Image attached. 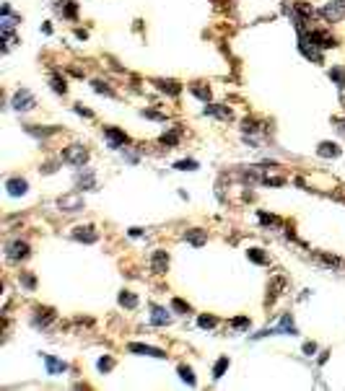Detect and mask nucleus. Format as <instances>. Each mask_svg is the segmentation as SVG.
Returning <instances> with one entry per match:
<instances>
[{
	"label": "nucleus",
	"instance_id": "nucleus-1",
	"mask_svg": "<svg viewBox=\"0 0 345 391\" xmlns=\"http://www.w3.org/2000/svg\"><path fill=\"white\" fill-rule=\"evenodd\" d=\"M60 161L70 163V166L83 169V166H86V161H88V148H86V145H81V142H73V145H67V148L63 150V153H60Z\"/></svg>",
	"mask_w": 345,
	"mask_h": 391
},
{
	"label": "nucleus",
	"instance_id": "nucleus-2",
	"mask_svg": "<svg viewBox=\"0 0 345 391\" xmlns=\"http://www.w3.org/2000/svg\"><path fill=\"white\" fill-rule=\"evenodd\" d=\"M270 334H291V337L298 334V329H296V324H294V319H291V313H283L278 324L262 329L260 334H254V340H262V337H270Z\"/></svg>",
	"mask_w": 345,
	"mask_h": 391
},
{
	"label": "nucleus",
	"instance_id": "nucleus-3",
	"mask_svg": "<svg viewBox=\"0 0 345 391\" xmlns=\"http://www.w3.org/2000/svg\"><path fill=\"white\" fill-rule=\"evenodd\" d=\"M319 16L327 21V24H340L345 18V0H329V3L322 5Z\"/></svg>",
	"mask_w": 345,
	"mask_h": 391
},
{
	"label": "nucleus",
	"instance_id": "nucleus-4",
	"mask_svg": "<svg viewBox=\"0 0 345 391\" xmlns=\"http://www.w3.org/2000/svg\"><path fill=\"white\" fill-rule=\"evenodd\" d=\"M11 107L16 111H32L36 107V99H34V94L29 91V88H18V91L13 94V99H11Z\"/></svg>",
	"mask_w": 345,
	"mask_h": 391
},
{
	"label": "nucleus",
	"instance_id": "nucleus-5",
	"mask_svg": "<svg viewBox=\"0 0 345 391\" xmlns=\"http://www.w3.org/2000/svg\"><path fill=\"white\" fill-rule=\"evenodd\" d=\"M5 257H8V262H21L29 257V244L21 241V238H13V241L5 244Z\"/></svg>",
	"mask_w": 345,
	"mask_h": 391
},
{
	"label": "nucleus",
	"instance_id": "nucleus-6",
	"mask_svg": "<svg viewBox=\"0 0 345 391\" xmlns=\"http://www.w3.org/2000/svg\"><path fill=\"white\" fill-rule=\"evenodd\" d=\"M57 207L65 210V213H81V210H83V197H81L78 192L63 194V197L57 200Z\"/></svg>",
	"mask_w": 345,
	"mask_h": 391
},
{
	"label": "nucleus",
	"instance_id": "nucleus-7",
	"mask_svg": "<svg viewBox=\"0 0 345 391\" xmlns=\"http://www.w3.org/2000/svg\"><path fill=\"white\" fill-rule=\"evenodd\" d=\"M104 140H107V145L109 148H125V142H127V135L119 130V127H104Z\"/></svg>",
	"mask_w": 345,
	"mask_h": 391
},
{
	"label": "nucleus",
	"instance_id": "nucleus-8",
	"mask_svg": "<svg viewBox=\"0 0 345 391\" xmlns=\"http://www.w3.org/2000/svg\"><path fill=\"white\" fill-rule=\"evenodd\" d=\"M70 236L76 238V241H83V244H96L99 241V233L94 231V225H76Z\"/></svg>",
	"mask_w": 345,
	"mask_h": 391
},
{
	"label": "nucleus",
	"instance_id": "nucleus-9",
	"mask_svg": "<svg viewBox=\"0 0 345 391\" xmlns=\"http://www.w3.org/2000/svg\"><path fill=\"white\" fill-rule=\"evenodd\" d=\"M76 187L78 189H86V192H94L96 189V174L94 169H83L76 174Z\"/></svg>",
	"mask_w": 345,
	"mask_h": 391
},
{
	"label": "nucleus",
	"instance_id": "nucleus-10",
	"mask_svg": "<svg viewBox=\"0 0 345 391\" xmlns=\"http://www.w3.org/2000/svg\"><path fill=\"white\" fill-rule=\"evenodd\" d=\"M5 189H8L11 197H24V194L29 192V182L21 176H11L8 182H5Z\"/></svg>",
	"mask_w": 345,
	"mask_h": 391
},
{
	"label": "nucleus",
	"instance_id": "nucleus-11",
	"mask_svg": "<svg viewBox=\"0 0 345 391\" xmlns=\"http://www.w3.org/2000/svg\"><path fill=\"white\" fill-rule=\"evenodd\" d=\"M127 350H130V352H138V355L159 358V360H164V358H166V352H164V350H159V347H151V344H138V342H130V344H127Z\"/></svg>",
	"mask_w": 345,
	"mask_h": 391
},
{
	"label": "nucleus",
	"instance_id": "nucleus-12",
	"mask_svg": "<svg viewBox=\"0 0 345 391\" xmlns=\"http://www.w3.org/2000/svg\"><path fill=\"white\" fill-rule=\"evenodd\" d=\"M55 11L63 18H76L78 16V3H73V0H55Z\"/></svg>",
	"mask_w": 345,
	"mask_h": 391
},
{
	"label": "nucleus",
	"instance_id": "nucleus-13",
	"mask_svg": "<svg viewBox=\"0 0 345 391\" xmlns=\"http://www.w3.org/2000/svg\"><path fill=\"white\" fill-rule=\"evenodd\" d=\"M202 114H211V117H218V119H231V117H234L229 107H223V104H211V101L205 104Z\"/></svg>",
	"mask_w": 345,
	"mask_h": 391
},
{
	"label": "nucleus",
	"instance_id": "nucleus-14",
	"mask_svg": "<svg viewBox=\"0 0 345 391\" xmlns=\"http://www.w3.org/2000/svg\"><path fill=\"white\" fill-rule=\"evenodd\" d=\"M151 269L156 275H164L169 269V254L166 251H153V259H151Z\"/></svg>",
	"mask_w": 345,
	"mask_h": 391
},
{
	"label": "nucleus",
	"instance_id": "nucleus-15",
	"mask_svg": "<svg viewBox=\"0 0 345 391\" xmlns=\"http://www.w3.org/2000/svg\"><path fill=\"white\" fill-rule=\"evenodd\" d=\"M317 156H319V158H337V156H340V145L325 140V142H319V145H317Z\"/></svg>",
	"mask_w": 345,
	"mask_h": 391
},
{
	"label": "nucleus",
	"instance_id": "nucleus-16",
	"mask_svg": "<svg viewBox=\"0 0 345 391\" xmlns=\"http://www.w3.org/2000/svg\"><path fill=\"white\" fill-rule=\"evenodd\" d=\"M44 365H47V373L49 375L67 373V363H65V360H57L55 355H44Z\"/></svg>",
	"mask_w": 345,
	"mask_h": 391
},
{
	"label": "nucleus",
	"instance_id": "nucleus-17",
	"mask_svg": "<svg viewBox=\"0 0 345 391\" xmlns=\"http://www.w3.org/2000/svg\"><path fill=\"white\" fill-rule=\"evenodd\" d=\"M153 86L159 88V91L169 94V96H179V94H182V86H179L177 80H164V78H156V80H153Z\"/></svg>",
	"mask_w": 345,
	"mask_h": 391
},
{
	"label": "nucleus",
	"instance_id": "nucleus-18",
	"mask_svg": "<svg viewBox=\"0 0 345 391\" xmlns=\"http://www.w3.org/2000/svg\"><path fill=\"white\" fill-rule=\"evenodd\" d=\"M151 324L153 327H166L169 321H171V313L166 311V308H161V306H151Z\"/></svg>",
	"mask_w": 345,
	"mask_h": 391
},
{
	"label": "nucleus",
	"instance_id": "nucleus-19",
	"mask_svg": "<svg viewBox=\"0 0 345 391\" xmlns=\"http://www.w3.org/2000/svg\"><path fill=\"white\" fill-rule=\"evenodd\" d=\"M184 241H190L192 246H202L208 241V233L202 228H190V231H184Z\"/></svg>",
	"mask_w": 345,
	"mask_h": 391
},
{
	"label": "nucleus",
	"instance_id": "nucleus-20",
	"mask_svg": "<svg viewBox=\"0 0 345 391\" xmlns=\"http://www.w3.org/2000/svg\"><path fill=\"white\" fill-rule=\"evenodd\" d=\"M52 319H55V311H52V308H36V316L32 319V324L34 327H47Z\"/></svg>",
	"mask_w": 345,
	"mask_h": 391
},
{
	"label": "nucleus",
	"instance_id": "nucleus-21",
	"mask_svg": "<svg viewBox=\"0 0 345 391\" xmlns=\"http://www.w3.org/2000/svg\"><path fill=\"white\" fill-rule=\"evenodd\" d=\"M24 130L29 135H34V138H49V135H57L60 127H34V125H26Z\"/></svg>",
	"mask_w": 345,
	"mask_h": 391
},
{
	"label": "nucleus",
	"instance_id": "nucleus-22",
	"mask_svg": "<svg viewBox=\"0 0 345 391\" xmlns=\"http://www.w3.org/2000/svg\"><path fill=\"white\" fill-rule=\"evenodd\" d=\"M327 75H329V80H332V83L343 91V88H345V67L335 65V67H329V70H327Z\"/></svg>",
	"mask_w": 345,
	"mask_h": 391
},
{
	"label": "nucleus",
	"instance_id": "nucleus-23",
	"mask_svg": "<svg viewBox=\"0 0 345 391\" xmlns=\"http://www.w3.org/2000/svg\"><path fill=\"white\" fill-rule=\"evenodd\" d=\"M179 140H182V130H179V127H174V130H169V132L161 135V142H164L166 148H174Z\"/></svg>",
	"mask_w": 345,
	"mask_h": 391
},
{
	"label": "nucleus",
	"instance_id": "nucleus-24",
	"mask_svg": "<svg viewBox=\"0 0 345 391\" xmlns=\"http://www.w3.org/2000/svg\"><path fill=\"white\" fill-rule=\"evenodd\" d=\"M117 300H119V306H122V308H130V311H132V308H138V296L130 293V290H122Z\"/></svg>",
	"mask_w": 345,
	"mask_h": 391
},
{
	"label": "nucleus",
	"instance_id": "nucleus-25",
	"mask_svg": "<svg viewBox=\"0 0 345 391\" xmlns=\"http://www.w3.org/2000/svg\"><path fill=\"white\" fill-rule=\"evenodd\" d=\"M190 94H192V96H197V99H200V101H205V104L211 101V88H208L205 83H192V86H190Z\"/></svg>",
	"mask_w": 345,
	"mask_h": 391
},
{
	"label": "nucleus",
	"instance_id": "nucleus-26",
	"mask_svg": "<svg viewBox=\"0 0 345 391\" xmlns=\"http://www.w3.org/2000/svg\"><path fill=\"white\" fill-rule=\"evenodd\" d=\"M49 86H52V91L60 94V96H65V94H67V83H65V78H60V75H52Z\"/></svg>",
	"mask_w": 345,
	"mask_h": 391
},
{
	"label": "nucleus",
	"instance_id": "nucleus-27",
	"mask_svg": "<svg viewBox=\"0 0 345 391\" xmlns=\"http://www.w3.org/2000/svg\"><path fill=\"white\" fill-rule=\"evenodd\" d=\"M226 368H229V355H223V358H218V363L213 365V378H215V381H218V378H223Z\"/></svg>",
	"mask_w": 345,
	"mask_h": 391
},
{
	"label": "nucleus",
	"instance_id": "nucleus-28",
	"mask_svg": "<svg viewBox=\"0 0 345 391\" xmlns=\"http://www.w3.org/2000/svg\"><path fill=\"white\" fill-rule=\"evenodd\" d=\"M177 373H179V378H182L187 386H195V373H192V368H187V365H179L177 368Z\"/></svg>",
	"mask_w": 345,
	"mask_h": 391
},
{
	"label": "nucleus",
	"instance_id": "nucleus-29",
	"mask_svg": "<svg viewBox=\"0 0 345 391\" xmlns=\"http://www.w3.org/2000/svg\"><path fill=\"white\" fill-rule=\"evenodd\" d=\"M246 257H249L252 262H254V265H267V254L265 251H262V249H249V251H246Z\"/></svg>",
	"mask_w": 345,
	"mask_h": 391
},
{
	"label": "nucleus",
	"instance_id": "nucleus-30",
	"mask_svg": "<svg viewBox=\"0 0 345 391\" xmlns=\"http://www.w3.org/2000/svg\"><path fill=\"white\" fill-rule=\"evenodd\" d=\"M215 324H218V319L211 316V313H202V316L197 319V327L200 329H215Z\"/></svg>",
	"mask_w": 345,
	"mask_h": 391
},
{
	"label": "nucleus",
	"instance_id": "nucleus-31",
	"mask_svg": "<svg viewBox=\"0 0 345 391\" xmlns=\"http://www.w3.org/2000/svg\"><path fill=\"white\" fill-rule=\"evenodd\" d=\"M174 169H177V171H195V169H197V161H195V158L177 161V163H174Z\"/></svg>",
	"mask_w": 345,
	"mask_h": 391
},
{
	"label": "nucleus",
	"instance_id": "nucleus-32",
	"mask_svg": "<svg viewBox=\"0 0 345 391\" xmlns=\"http://www.w3.org/2000/svg\"><path fill=\"white\" fill-rule=\"evenodd\" d=\"M21 285H24L26 290H34L36 288V277L32 275V272H21V280H18Z\"/></svg>",
	"mask_w": 345,
	"mask_h": 391
},
{
	"label": "nucleus",
	"instance_id": "nucleus-33",
	"mask_svg": "<svg viewBox=\"0 0 345 391\" xmlns=\"http://www.w3.org/2000/svg\"><path fill=\"white\" fill-rule=\"evenodd\" d=\"M94 91L96 94H104V96H115V91H112V88H109V83H104V80H94Z\"/></svg>",
	"mask_w": 345,
	"mask_h": 391
},
{
	"label": "nucleus",
	"instance_id": "nucleus-34",
	"mask_svg": "<svg viewBox=\"0 0 345 391\" xmlns=\"http://www.w3.org/2000/svg\"><path fill=\"white\" fill-rule=\"evenodd\" d=\"M171 311H177V313H190V306H187L182 298H171Z\"/></svg>",
	"mask_w": 345,
	"mask_h": 391
},
{
	"label": "nucleus",
	"instance_id": "nucleus-35",
	"mask_svg": "<svg viewBox=\"0 0 345 391\" xmlns=\"http://www.w3.org/2000/svg\"><path fill=\"white\" fill-rule=\"evenodd\" d=\"M96 368H99V371H101V373H109V371H112V368H115V360H112V358H107V355H104V358H99V363H96Z\"/></svg>",
	"mask_w": 345,
	"mask_h": 391
},
{
	"label": "nucleus",
	"instance_id": "nucleus-36",
	"mask_svg": "<svg viewBox=\"0 0 345 391\" xmlns=\"http://www.w3.org/2000/svg\"><path fill=\"white\" fill-rule=\"evenodd\" d=\"M283 285H286V280H283V277H275V280H273V285H270V300H275V298H278V290L283 288Z\"/></svg>",
	"mask_w": 345,
	"mask_h": 391
},
{
	"label": "nucleus",
	"instance_id": "nucleus-37",
	"mask_svg": "<svg viewBox=\"0 0 345 391\" xmlns=\"http://www.w3.org/2000/svg\"><path fill=\"white\" fill-rule=\"evenodd\" d=\"M257 218H260V223H262V225H275V228H278V225H280V220H278V218H275V215H267V213H257Z\"/></svg>",
	"mask_w": 345,
	"mask_h": 391
},
{
	"label": "nucleus",
	"instance_id": "nucleus-38",
	"mask_svg": "<svg viewBox=\"0 0 345 391\" xmlns=\"http://www.w3.org/2000/svg\"><path fill=\"white\" fill-rule=\"evenodd\" d=\"M140 117L156 119V122H166V114H161V111H153V109H143V111H140Z\"/></svg>",
	"mask_w": 345,
	"mask_h": 391
},
{
	"label": "nucleus",
	"instance_id": "nucleus-39",
	"mask_svg": "<svg viewBox=\"0 0 345 391\" xmlns=\"http://www.w3.org/2000/svg\"><path fill=\"white\" fill-rule=\"evenodd\" d=\"M257 130H260V125L254 122V119H244V122H242V132H244V135H249V132H257Z\"/></svg>",
	"mask_w": 345,
	"mask_h": 391
},
{
	"label": "nucleus",
	"instance_id": "nucleus-40",
	"mask_svg": "<svg viewBox=\"0 0 345 391\" xmlns=\"http://www.w3.org/2000/svg\"><path fill=\"white\" fill-rule=\"evenodd\" d=\"M231 327H234V329H249V316H236V319H231Z\"/></svg>",
	"mask_w": 345,
	"mask_h": 391
},
{
	"label": "nucleus",
	"instance_id": "nucleus-41",
	"mask_svg": "<svg viewBox=\"0 0 345 391\" xmlns=\"http://www.w3.org/2000/svg\"><path fill=\"white\" fill-rule=\"evenodd\" d=\"M262 184H267V187H283V184H286V179H280V176H265V179H262Z\"/></svg>",
	"mask_w": 345,
	"mask_h": 391
},
{
	"label": "nucleus",
	"instance_id": "nucleus-42",
	"mask_svg": "<svg viewBox=\"0 0 345 391\" xmlns=\"http://www.w3.org/2000/svg\"><path fill=\"white\" fill-rule=\"evenodd\" d=\"M322 262H325L327 267H343V262L337 257H329V254H322Z\"/></svg>",
	"mask_w": 345,
	"mask_h": 391
},
{
	"label": "nucleus",
	"instance_id": "nucleus-43",
	"mask_svg": "<svg viewBox=\"0 0 345 391\" xmlns=\"http://www.w3.org/2000/svg\"><path fill=\"white\" fill-rule=\"evenodd\" d=\"M73 111H76V114H81V117H86V119L94 117V111H91V109H83L81 104H76V107H73Z\"/></svg>",
	"mask_w": 345,
	"mask_h": 391
},
{
	"label": "nucleus",
	"instance_id": "nucleus-44",
	"mask_svg": "<svg viewBox=\"0 0 345 391\" xmlns=\"http://www.w3.org/2000/svg\"><path fill=\"white\" fill-rule=\"evenodd\" d=\"M314 352H317V342H304V355H314Z\"/></svg>",
	"mask_w": 345,
	"mask_h": 391
},
{
	"label": "nucleus",
	"instance_id": "nucleus-45",
	"mask_svg": "<svg viewBox=\"0 0 345 391\" xmlns=\"http://www.w3.org/2000/svg\"><path fill=\"white\" fill-rule=\"evenodd\" d=\"M42 171H44V174H55V163H44V166H42Z\"/></svg>",
	"mask_w": 345,
	"mask_h": 391
},
{
	"label": "nucleus",
	"instance_id": "nucleus-46",
	"mask_svg": "<svg viewBox=\"0 0 345 391\" xmlns=\"http://www.w3.org/2000/svg\"><path fill=\"white\" fill-rule=\"evenodd\" d=\"M127 233H130V236H132V238H138V236H143V231H140V228H130V231H127Z\"/></svg>",
	"mask_w": 345,
	"mask_h": 391
},
{
	"label": "nucleus",
	"instance_id": "nucleus-47",
	"mask_svg": "<svg viewBox=\"0 0 345 391\" xmlns=\"http://www.w3.org/2000/svg\"><path fill=\"white\" fill-rule=\"evenodd\" d=\"M343 132H345V119H343Z\"/></svg>",
	"mask_w": 345,
	"mask_h": 391
}]
</instances>
